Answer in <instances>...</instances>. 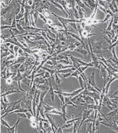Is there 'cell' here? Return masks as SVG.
Listing matches in <instances>:
<instances>
[{
	"label": "cell",
	"instance_id": "6da1fadb",
	"mask_svg": "<svg viewBox=\"0 0 118 133\" xmlns=\"http://www.w3.org/2000/svg\"><path fill=\"white\" fill-rule=\"evenodd\" d=\"M104 41H95L93 43V46L92 48L93 52L94 54H101L105 52L109 51V46H104Z\"/></svg>",
	"mask_w": 118,
	"mask_h": 133
},
{
	"label": "cell",
	"instance_id": "7a4b0ae2",
	"mask_svg": "<svg viewBox=\"0 0 118 133\" xmlns=\"http://www.w3.org/2000/svg\"><path fill=\"white\" fill-rule=\"evenodd\" d=\"M94 111L93 109H83V112L82 113L81 116H82V120L80 123V125L79 126V129L81 128L82 126L83 125L84 121L88 119L90 116V115Z\"/></svg>",
	"mask_w": 118,
	"mask_h": 133
},
{
	"label": "cell",
	"instance_id": "3957f363",
	"mask_svg": "<svg viewBox=\"0 0 118 133\" xmlns=\"http://www.w3.org/2000/svg\"><path fill=\"white\" fill-rule=\"evenodd\" d=\"M88 78V83H89L90 84H91L92 86L95 87L96 88V90H97L100 93H101V90L99 89V88L97 86L96 83V81H95V73L92 72L91 74L89 76H87Z\"/></svg>",
	"mask_w": 118,
	"mask_h": 133
},
{
	"label": "cell",
	"instance_id": "277c9868",
	"mask_svg": "<svg viewBox=\"0 0 118 133\" xmlns=\"http://www.w3.org/2000/svg\"><path fill=\"white\" fill-rule=\"evenodd\" d=\"M101 124L109 127L113 131H115L116 132H118V125L116 124L115 121L112 122H105L102 121L100 122Z\"/></svg>",
	"mask_w": 118,
	"mask_h": 133
},
{
	"label": "cell",
	"instance_id": "5b68a950",
	"mask_svg": "<svg viewBox=\"0 0 118 133\" xmlns=\"http://www.w3.org/2000/svg\"><path fill=\"white\" fill-rule=\"evenodd\" d=\"M45 114L46 117L47 118V119H48V121H49V123H50V125H51V128H52V129L53 132H54H54H56L57 131V130H58V128H59V127L60 126V125H58V126H56L55 123V121H54V119L52 118H51V117L49 115V113H45Z\"/></svg>",
	"mask_w": 118,
	"mask_h": 133
},
{
	"label": "cell",
	"instance_id": "8992f818",
	"mask_svg": "<svg viewBox=\"0 0 118 133\" xmlns=\"http://www.w3.org/2000/svg\"><path fill=\"white\" fill-rule=\"evenodd\" d=\"M100 76L103 79V87H105L106 81H107L108 73V72L106 70V69L102 65H101V68L100 69Z\"/></svg>",
	"mask_w": 118,
	"mask_h": 133
},
{
	"label": "cell",
	"instance_id": "52a82bcc",
	"mask_svg": "<svg viewBox=\"0 0 118 133\" xmlns=\"http://www.w3.org/2000/svg\"><path fill=\"white\" fill-rule=\"evenodd\" d=\"M21 117L18 116V119L16 121V122L15 123V124L14 125V126L13 127H10V128H8L7 127H5V128L7 129V131L9 133H14V132H17V126L18 125L20 122L21 120Z\"/></svg>",
	"mask_w": 118,
	"mask_h": 133
},
{
	"label": "cell",
	"instance_id": "ba28073f",
	"mask_svg": "<svg viewBox=\"0 0 118 133\" xmlns=\"http://www.w3.org/2000/svg\"><path fill=\"white\" fill-rule=\"evenodd\" d=\"M76 51L77 52H79V53H80L81 55H82L84 57L86 61L87 59H88L89 58H90L89 56H91V52H90V51H89V49H88V51H86L85 49H78L76 50Z\"/></svg>",
	"mask_w": 118,
	"mask_h": 133
},
{
	"label": "cell",
	"instance_id": "9c48e42d",
	"mask_svg": "<svg viewBox=\"0 0 118 133\" xmlns=\"http://www.w3.org/2000/svg\"><path fill=\"white\" fill-rule=\"evenodd\" d=\"M48 82L49 81L47 80L46 82L43 84L36 85V88L38 90H40L41 92H43L49 89V82Z\"/></svg>",
	"mask_w": 118,
	"mask_h": 133
},
{
	"label": "cell",
	"instance_id": "30bf717a",
	"mask_svg": "<svg viewBox=\"0 0 118 133\" xmlns=\"http://www.w3.org/2000/svg\"><path fill=\"white\" fill-rule=\"evenodd\" d=\"M48 81H49V92L50 95L51 99L52 102L54 103V99H55L54 90L53 89V86H52V84L51 78H49L48 79Z\"/></svg>",
	"mask_w": 118,
	"mask_h": 133
},
{
	"label": "cell",
	"instance_id": "8fae6325",
	"mask_svg": "<svg viewBox=\"0 0 118 133\" xmlns=\"http://www.w3.org/2000/svg\"><path fill=\"white\" fill-rule=\"evenodd\" d=\"M66 105L65 104L62 106H61V112L62 113V118L64 122V123H66V122L67 121V119L69 118V117L66 115Z\"/></svg>",
	"mask_w": 118,
	"mask_h": 133
},
{
	"label": "cell",
	"instance_id": "7c38bea8",
	"mask_svg": "<svg viewBox=\"0 0 118 133\" xmlns=\"http://www.w3.org/2000/svg\"><path fill=\"white\" fill-rule=\"evenodd\" d=\"M117 78L116 77L113 76V77H111L108 81V83L107 84V85H105L104 88H105V95H108L109 91V89H110V87L111 84L116 79H117Z\"/></svg>",
	"mask_w": 118,
	"mask_h": 133
},
{
	"label": "cell",
	"instance_id": "4fadbf2b",
	"mask_svg": "<svg viewBox=\"0 0 118 133\" xmlns=\"http://www.w3.org/2000/svg\"><path fill=\"white\" fill-rule=\"evenodd\" d=\"M111 52L112 54V57L110 58V59L111 60V61L113 63H114L117 66V67L118 68V57H117L116 52H115V48H113L111 50Z\"/></svg>",
	"mask_w": 118,
	"mask_h": 133
},
{
	"label": "cell",
	"instance_id": "5bb4252c",
	"mask_svg": "<svg viewBox=\"0 0 118 133\" xmlns=\"http://www.w3.org/2000/svg\"><path fill=\"white\" fill-rule=\"evenodd\" d=\"M82 98L85 101V103L86 104H95V102H94V99L89 95H82Z\"/></svg>",
	"mask_w": 118,
	"mask_h": 133
},
{
	"label": "cell",
	"instance_id": "9a60e30c",
	"mask_svg": "<svg viewBox=\"0 0 118 133\" xmlns=\"http://www.w3.org/2000/svg\"><path fill=\"white\" fill-rule=\"evenodd\" d=\"M77 69L75 68H69V69H65L63 70H58L57 73H60V74H64V73H72L74 71H76Z\"/></svg>",
	"mask_w": 118,
	"mask_h": 133
},
{
	"label": "cell",
	"instance_id": "2e32d148",
	"mask_svg": "<svg viewBox=\"0 0 118 133\" xmlns=\"http://www.w3.org/2000/svg\"><path fill=\"white\" fill-rule=\"evenodd\" d=\"M41 69H43V70H45V71H47V72H49V73H50V74H51V77L53 78V80L54 79V76H53V75H54V74H55L57 73V70H55V69H50V68L49 69V68H48L44 67V66H42Z\"/></svg>",
	"mask_w": 118,
	"mask_h": 133
},
{
	"label": "cell",
	"instance_id": "e0dca14e",
	"mask_svg": "<svg viewBox=\"0 0 118 133\" xmlns=\"http://www.w3.org/2000/svg\"><path fill=\"white\" fill-rule=\"evenodd\" d=\"M65 104L66 105H71L75 108H77L78 106L74 104L69 97H65Z\"/></svg>",
	"mask_w": 118,
	"mask_h": 133
},
{
	"label": "cell",
	"instance_id": "ac0fdd59",
	"mask_svg": "<svg viewBox=\"0 0 118 133\" xmlns=\"http://www.w3.org/2000/svg\"><path fill=\"white\" fill-rule=\"evenodd\" d=\"M43 107L44 108V109H45V113H48L49 111H50V110L53 109L54 108H55V107H53V106H51L49 105H48L47 104L45 103L44 102L43 103Z\"/></svg>",
	"mask_w": 118,
	"mask_h": 133
},
{
	"label": "cell",
	"instance_id": "d6986e66",
	"mask_svg": "<svg viewBox=\"0 0 118 133\" xmlns=\"http://www.w3.org/2000/svg\"><path fill=\"white\" fill-rule=\"evenodd\" d=\"M86 87L88 90L89 92H96V93H100L97 90H96V88L92 86L91 84H90L89 83H86Z\"/></svg>",
	"mask_w": 118,
	"mask_h": 133
},
{
	"label": "cell",
	"instance_id": "ffe728a7",
	"mask_svg": "<svg viewBox=\"0 0 118 133\" xmlns=\"http://www.w3.org/2000/svg\"><path fill=\"white\" fill-rule=\"evenodd\" d=\"M49 113V114H51L58 115L60 116L61 117H62V112H59V111H58V110L57 109H55V108H54L53 109L50 110V111H49L48 113Z\"/></svg>",
	"mask_w": 118,
	"mask_h": 133
},
{
	"label": "cell",
	"instance_id": "44dd1931",
	"mask_svg": "<svg viewBox=\"0 0 118 133\" xmlns=\"http://www.w3.org/2000/svg\"><path fill=\"white\" fill-rule=\"evenodd\" d=\"M86 132L92 133V122H89L86 123Z\"/></svg>",
	"mask_w": 118,
	"mask_h": 133
},
{
	"label": "cell",
	"instance_id": "7402d4cb",
	"mask_svg": "<svg viewBox=\"0 0 118 133\" xmlns=\"http://www.w3.org/2000/svg\"><path fill=\"white\" fill-rule=\"evenodd\" d=\"M79 75H80V72L78 70H76V71H74L72 73L70 77H74L75 78H76L77 79H78Z\"/></svg>",
	"mask_w": 118,
	"mask_h": 133
},
{
	"label": "cell",
	"instance_id": "603a6c76",
	"mask_svg": "<svg viewBox=\"0 0 118 133\" xmlns=\"http://www.w3.org/2000/svg\"><path fill=\"white\" fill-rule=\"evenodd\" d=\"M57 95L61 101V106L64 105L65 104V98L64 97V96L61 94H58Z\"/></svg>",
	"mask_w": 118,
	"mask_h": 133
},
{
	"label": "cell",
	"instance_id": "cb8c5ba5",
	"mask_svg": "<svg viewBox=\"0 0 118 133\" xmlns=\"http://www.w3.org/2000/svg\"><path fill=\"white\" fill-rule=\"evenodd\" d=\"M55 83H56V84H57V85H59L60 84H61V83L62 82V79H60V78H59V77L58 76V73H56L55 74Z\"/></svg>",
	"mask_w": 118,
	"mask_h": 133
},
{
	"label": "cell",
	"instance_id": "d4e9b609",
	"mask_svg": "<svg viewBox=\"0 0 118 133\" xmlns=\"http://www.w3.org/2000/svg\"><path fill=\"white\" fill-rule=\"evenodd\" d=\"M81 119V118L78 117V118H72V119H71L70 120H67L66 122V124H69V123H74L75 122L78 121H80ZM64 123V124H65Z\"/></svg>",
	"mask_w": 118,
	"mask_h": 133
},
{
	"label": "cell",
	"instance_id": "484cf974",
	"mask_svg": "<svg viewBox=\"0 0 118 133\" xmlns=\"http://www.w3.org/2000/svg\"><path fill=\"white\" fill-rule=\"evenodd\" d=\"M73 125V123H69V124H64L62 126H61L62 129H67L70 128Z\"/></svg>",
	"mask_w": 118,
	"mask_h": 133
},
{
	"label": "cell",
	"instance_id": "4316f807",
	"mask_svg": "<svg viewBox=\"0 0 118 133\" xmlns=\"http://www.w3.org/2000/svg\"><path fill=\"white\" fill-rule=\"evenodd\" d=\"M1 124L3 125L4 127H7L8 128H10L11 126L9 125V124L3 119V118H1Z\"/></svg>",
	"mask_w": 118,
	"mask_h": 133
},
{
	"label": "cell",
	"instance_id": "83f0119b",
	"mask_svg": "<svg viewBox=\"0 0 118 133\" xmlns=\"http://www.w3.org/2000/svg\"><path fill=\"white\" fill-rule=\"evenodd\" d=\"M17 115H18V116H19L21 118H23V119L27 118V116L25 113H17Z\"/></svg>",
	"mask_w": 118,
	"mask_h": 133
},
{
	"label": "cell",
	"instance_id": "f1b7e54d",
	"mask_svg": "<svg viewBox=\"0 0 118 133\" xmlns=\"http://www.w3.org/2000/svg\"><path fill=\"white\" fill-rule=\"evenodd\" d=\"M78 81V82H79V84H80L81 87H83L84 86H83V82L84 81H83V78H82V77H81V75L79 76Z\"/></svg>",
	"mask_w": 118,
	"mask_h": 133
},
{
	"label": "cell",
	"instance_id": "f546056e",
	"mask_svg": "<svg viewBox=\"0 0 118 133\" xmlns=\"http://www.w3.org/2000/svg\"><path fill=\"white\" fill-rule=\"evenodd\" d=\"M79 121H76L73 123V131H72L73 133L77 132V124H78V123L79 122Z\"/></svg>",
	"mask_w": 118,
	"mask_h": 133
},
{
	"label": "cell",
	"instance_id": "4dcf8cb0",
	"mask_svg": "<svg viewBox=\"0 0 118 133\" xmlns=\"http://www.w3.org/2000/svg\"><path fill=\"white\" fill-rule=\"evenodd\" d=\"M50 76H51V74H50V73L49 72H47V71H45V75L43 77V78H44V79L49 78H50Z\"/></svg>",
	"mask_w": 118,
	"mask_h": 133
},
{
	"label": "cell",
	"instance_id": "1f68e13d",
	"mask_svg": "<svg viewBox=\"0 0 118 133\" xmlns=\"http://www.w3.org/2000/svg\"><path fill=\"white\" fill-rule=\"evenodd\" d=\"M71 74H72V73H64V74H61L63 76V78L64 79V78L70 77Z\"/></svg>",
	"mask_w": 118,
	"mask_h": 133
},
{
	"label": "cell",
	"instance_id": "d6a6232c",
	"mask_svg": "<svg viewBox=\"0 0 118 133\" xmlns=\"http://www.w3.org/2000/svg\"><path fill=\"white\" fill-rule=\"evenodd\" d=\"M58 63H63V64H66V65H69V64H70V63L67 61V60H63V59H60V60H59L58 62Z\"/></svg>",
	"mask_w": 118,
	"mask_h": 133
},
{
	"label": "cell",
	"instance_id": "836d02e7",
	"mask_svg": "<svg viewBox=\"0 0 118 133\" xmlns=\"http://www.w3.org/2000/svg\"><path fill=\"white\" fill-rule=\"evenodd\" d=\"M117 95H118V89H117L113 94H112V95H111L110 96H109V97H110V99H111V98H113L115 96H117Z\"/></svg>",
	"mask_w": 118,
	"mask_h": 133
},
{
	"label": "cell",
	"instance_id": "e575fe53",
	"mask_svg": "<svg viewBox=\"0 0 118 133\" xmlns=\"http://www.w3.org/2000/svg\"><path fill=\"white\" fill-rule=\"evenodd\" d=\"M26 115H27V118H28L29 120L30 119V118H31L32 116L33 115V114H32L31 112H27L26 113Z\"/></svg>",
	"mask_w": 118,
	"mask_h": 133
},
{
	"label": "cell",
	"instance_id": "d590c367",
	"mask_svg": "<svg viewBox=\"0 0 118 133\" xmlns=\"http://www.w3.org/2000/svg\"><path fill=\"white\" fill-rule=\"evenodd\" d=\"M21 65V63H18V64H16L14 65V68H15L16 69H19V68H20V66Z\"/></svg>",
	"mask_w": 118,
	"mask_h": 133
},
{
	"label": "cell",
	"instance_id": "8d00e7d4",
	"mask_svg": "<svg viewBox=\"0 0 118 133\" xmlns=\"http://www.w3.org/2000/svg\"><path fill=\"white\" fill-rule=\"evenodd\" d=\"M56 132H58V133H63V129H62L61 127L59 126Z\"/></svg>",
	"mask_w": 118,
	"mask_h": 133
},
{
	"label": "cell",
	"instance_id": "74e56055",
	"mask_svg": "<svg viewBox=\"0 0 118 133\" xmlns=\"http://www.w3.org/2000/svg\"><path fill=\"white\" fill-rule=\"evenodd\" d=\"M46 64H49V65H51V66H52V65H53V62H51V61H47V62H46Z\"/></svg>",
	"mask_w": 118,
	"mask_h": 133
}]
</instances>
